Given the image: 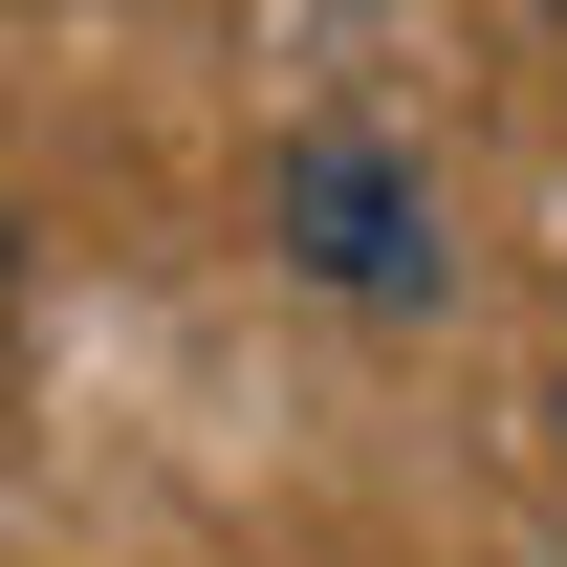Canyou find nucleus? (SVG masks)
I'll return each instance as SVG.
<instances>
[{"label":"nucleus","instance_id":"f03ea898","mask_svg":"<svg viewBox=\"0 0 567 567\" xmlns=\"http://www.w3.org/2000/svg\"><path fill=\"white\" fill-rule=\"evenodd\" d=\"M0 328H22V218H0Z\"/></svg>","mask_w":567,"mask_h":567},{"label":"nucleus","instance_id":"f257e3e1","mask_svg":"<svg viewBox=\"0 0 567 567\" xmlns=\"http://www.w3.org/2000/svg\"><path fill=\"white\" fill-rule=\"evenodd\" d=\"M284 240H306L328 306H436V197H415L393 132H306L284 153Z\"/></svg>","mask_w":567,"mask_h":567}]
</instances>
